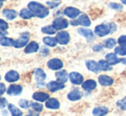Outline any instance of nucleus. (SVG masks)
<instances>
[{
  "label": "nucleus",
  "mask_w": 126,
  "mask_h": 116,
  "mask_svg": "<svg viewBox=\"0 0 126 116\" xmlns=\"http://www.w3.org/2000/svg\"><path fill=\"white\" fill-rule=\"evenodd\" d=\"M28 8L29 10L34 14L36 16L40 17V18H44V17L47 16L49 15V10L46 8L45 6L40 3L37 2H31L28 3Z\"/></svg>",
  "instance_id": "obj_1"
},
{
  "label": "nucleus",
  "mask_w": 126,
  "mask_h": 116,
  "mask_svg": "<svg viewBox=\"0 0 126 116\" xmlns=\"http://www.w3.org/2000/svg\"><path fill=\"white\" fill-rule=\"evenodd\" d=\"M34 79L36 81L37 86L40 88L43 87L45 85V80L47 79V74L41 68H36L34 71Z\"/></svg>",
  "instance_id": "obj_2"
},
{
  "label": "nucleus",
  "mask_w": 126,
  "mask_h": 116,
  "mask_svg": "<svg viewBox=\"0 0 126 116\" xmlns=\"http://www.w3.org/2000/svg\"><path fill=\"white\" fill-rule=\"evenodd\" d=\"M109 33H111V29L109 25H106V24H100L96 26L94 28V34L100 38L107 36Z\"/></svg>",
  "instance_id": "obj_3"
},
{
  "label": "nucleus",
  "mask_w": 126,
  "mask_h": 116,
  "mask_svg": "<svg viewBox=\"0 0 126 116\" xmlns=\"http://www.w3.org/2000/svg\"><path fill=\"white\" fill-rule=\"evenodd\" d=\"M69 26V22L66 19L63 18H57L52 22V27L56 30H63L67 28Z\"/></svg>",
  "instance_id": "obj_4"
},
{
  "label": "nucleus",
  "mask_w": 126,
  "mask_h": 116,
  "mask_svg": "<svg viewBox=\"0 0 126 116\" xmlns=\"http://www.w3.org/2000/svg\"><path fill=\"white\" fill-rule=\"evenodd\" d=\"M56 39L60 45H67L70 40V36L68 32L61 31L56 35Z\"/></svg>",
  "instance_id": "obj_5"
},
{
  "label": "nucleus",
  "mask_w": 126,
  "mask_h": 116,
  "mask_svg": "<svg viewBox=\"0 0 126 116\" xmlns=\"http://www.w3.org/2000/svg\"><path fill=\"white\" fill-rule=\"evenodd\" d=\"M69 79H70V82L73 85H81L83 83V81H84L83 76L80 73H77V72H72V73H70L69 74Z\"/></svg>",
  "instance_id": "obj_6"
},
{
  "label": "nucleus",
  "mask_w": 126,
  "mask_h": 116,
  "mask_svg": "<svg viewBox=\"0 0 126 116\" xmlns=\"http://www.w3.org/2000/svg\"><path fill=\"white\" fill-rule=\"evenodd\" d=\"M47 67L51 70H60L63 67V63L58 58H52L47 62Z\"/></svg>",
  "instance_id": "obj_7"
},
{
  "label": "nucleus",
  "mask_w": 126,
  "mask_h": 116,
  "mask_svg": "<svg viewBox=\"0 0 126 116\" xmlns=\"http://www.w3.org/2000/svg\"><path fill=\"white\" fill-rule=\"evenodd\" d=\"M29 41V33H24L21 35V37L18 38L17 40L15 41V45L14 46L16 48H22V47H24L27 44Z\"/></svg>",
  "instance_id": "obj_8"
},
{
  "label": "nucleus",
  "mask_w": 126,
  "mask_h": 116,
  "mask_svg": "<svg viewBox=\"0 0 126 116\" xmlns=\"http://www.w3.org/2000/svg\"><path fill=\"white\" fill-rule=\"evenodd\" d=\"M77 33L80 35H81L82 37L86 38V39L88 40V42H91L94 40V33H93V31H91L90 29L88 28H79L77 30Z\"/></svg>",
  "instance_id": "obj_9"
},
{
  "label": "nucleus",
  "mask_w": 126,
  "mask_h": 116,
  "mask_svg": "<svg viewBox=\"0 0 126 116\" xmlns=\"http://www.w3.org/2000/svg\"><path fill=\"white\" fill-rule=\"evenodd\" d=\"M32 97L34 101L39 102V103H44L50 98V95L47 92H43V91H37V92L33 93Z\"/></svg>",
  "instance_id": "obj_10"
},
{
  "label": "nucleus",
  "mask_w": 126,
  "mask_h": 116,
  "mask_svg": "<svg viewBox=\"0 0 126 116\" xmlns=\"http://www.w3.org/2000/svg\"><path fill=\"white\" fill-rule=\"evenodd\" d=\"M63 14L69 18L75 19L81 15V11H80V10L75 8V7H67L64 10V11H63Z\"/></svg>",
  "instance_id": "obj_11"
},
{
  "label": "nucleus",
  "mask_w": 126,
  "mask_h": 116,
  "mask_svg": "<svg viewBox=\"0 0 126 116\" xmlns=\"http://www.w3.org/2000/svg\"><path fill=\"white\" fill-rule=\"evenodd\" d=\"M64 87H65L64 84L59 81H50L47 85V88L51 92H55V91L63 90Z\"/></svg>",
  "instance_id": "obj_12"
},
{
  "label": "nucleus",
  "mask_w": 126,
  "mask_h": 116,
  "mask_svg": "<svg viewBox=\"0 0 126 116\" xmlns=\"http://www.w3.org/2000/svg\"><path fill=\"white\" fill-rule=\"evenodd\" d=\"M98 81L102 86H111L114 83V80L111 77L105 74H101L99 76Z\"/></svg>",
  "instance_id": "obj_13"
},
{
  "label": "nucleus",
  "mask_w": 126,
  "mask_h": 116,
  "mask_svg": "<svg viewBox=\"0 0 126 116\" xmlns=\"http://www.w3.org/2000/svg\"><path fill=\"white\" fill-rule=\"evenodd\" d=\"M97 87V83L94 80H87L81 84V88L85 91H92Z\"/></svg>",
  "instance_id": "obj_14"
},
{
  "label": "nucleus",
  "mask_w": 126,
  "mask_h": 116,
  "mask_svg": "<svg viewBox=\"0 0 126 116\" xmlns=\"http://www.w3.org/2000/svg\"><path fill=\"white\" fill-rule=\"evenodd\" d=\"M67 97L71 102L79 101V100L82 97V92H81L79 89H74V90H72L71 91L69 92Z\"/></svg>",
  "instance_id": "obj_15"
},
{
  "label": "nucleus",
  "mask_w": 126,
  "mask_h": 116,
  "mask_svg": "<svg viewBox=\"0 0 126 116\" xmlns=\"http://www.w3.org/2000/svg\"><path fill=\"white\" fill-rule=\"evenodd\" d=\"M6 91L9 96H18L22 93V87L20 85H11L9 86Z\"/></svg>",
  "instance_id": "obj_16"
},
{
  "label": "nucleus",
  "mask_w": 126,
  "mask_h": 116,
  "mask_svg": "<svg viewBox=\"0 0 126 116\" xmlns=\"http://www.w3.org/2000/svg\"><path fill=\"white\" fill-rule=\"evenodd\" d=\"M19 78H20V75H19V73H17L16 71H15V70H10V71H9L4 76L5 80H6L7 82H9V83H13V82L17 81V80H19Z\"/></svg>",
  "instance_id": "obj_17"
},
{
  "label": "nucleus",
  "mask_w": 126,
  "mask_h": 116,
  "mask_svg": "<svg viewBox=\"0 0 126 116\" xmlns=\"http://www.w3.org/2000/svg\"><path fill=\"white\" fill-rule=\"evenodd\" d=\"M46 107L49 109H58L60 108V103L56 98H49L46 102Z\"/></svg>",
  "instance_id": "obj_18"
},
{
  "label": "nucleus",
  "mask_w": 126,
  "mask_h": 116,
  "mask_svg": "<svg viewBox=\"0 0 126 116\" xmlns=\"http://www.w3.org/2000/svg\"><path fill=\"white\" fill-rule=\"evenodd\" d=\"M86 66H87V68H88V69L89 70V71L93 72V73H98L100 71L98 62H96V61H94V60H88V61H87Z\"/></svg>",
  "instance_id": "obj_19"
},
{
  "label": "nucleus",
  "mask_w": 126,
  "mask_h": 116,
  "mask_svg": "<svg viewBox=\"0 0 126 116\" xmlns=\"http://www.w3.org/2000/svg\"><path fill=\"white\" fill-rule=\"evenodd\" d=\"M108 113H109V108L105 106L96 107L94 108L92 112L93 115L94 116H106Z\"/></svg>",
  "instance_id": "obj_20"
},
{
  "label": "nucleus",
  "mask_w": 126,
  "mask_h": 116,
  "mask_svg": "<svg viewBox=\"0 0 126 116\" xmlns=\"http://www.w3.org/2000/svg\"><path fill=\"white\" fill-rule=\"evenodd\" d=\"M121 60L122 59H119V58L117 57V55L115 53H108L107 55L106 56V61H107L109 64H111V66L121 62Z\"/></svg>",
  "instance_id": "obj_21"
},
{
  "label": "nucleus",
  "mask_w": 126,
  "mask_h": 116,
  "mask_svg": "<svg viewBox=\"0 0 126 116\" xmlns=\"http://www.w3.org/2000/svg\"><path fill=\"white\" fill-rule=\"evenodd\" d=\"M39 48H40V46H39L38 44H37L36 42L33 41V42H30V43L27 45L24 51H25V53L27 54L35 53V52H37L39 50Z\"/></svg>",
  "instance_id": "obj_22"
},
{
  "label": "nucleus",
  "mask_w": 126,
  "mask_h": 116,
  "mask_svg": "<svg viewBox=\"0 0 126 116\" xmlns=\"http://www.w3.org/2000/svg\"><path fill=\"white\" fill-rule=\"evenodd\" d=\"M79 25H81L83 27H89L91 25V21H90L89 17L86 15V14H81L79 15L77 19Z\"/></svg>",
  "instance_id": "obj_23"
},
{
  "label": "nucleus",
  "mask_w": 126,
  "mask_h": 116,
  "mask_svg": "<svg viewBox=\"0 0 126 116\" xmlns=\"http://www.w3.org/2000/svg\"><path fill=\"white\" fill-rule=\"evenodd\" d=\"M56 78H57V80H58V81L62 82V83L64 84L68 81L69 75L65 70H60V71L56 73Z\"/></svg>",
  "instance_id": "obj_24"
},
{
  "label": "nucleus",
  "mask_w": 126,
  "mask_h": 116,
  "mask_svg": "<svg viewBox=\"0 0 126 116\" xmlns=\"http://www.w3.org/2000/svg\"><path fill=\"white\" fill-rule=\"evenodd\" d=\"M8 109L11 116H22V115H23L22 112L18 108H16L15 105L11 104V103L8 105Z\"/></svg>",
  "instance_id": "obj_25"
},
{
  "label": "nucleus",
  "mask_w": 126,
  "mask_h": 116,
  "mask_svg": "<svg viewBox=\"0 0 126 116\" xmlns=\"http://www.w3.org/2000/svg\"><path fill=\"white\" fill-rule=\"evenodd\" d=\"M117 43H118V41L115 38H107V39L103 41V46L106 49H112L115 47Z\"/></svg>",
  "instance_id": "obj_26"
},
{
  "label": "nucleus",
  "mask_w": 126,
  "mask_h": 116,
  "mask_svg": "<svg viewBox=\"0 0 126 116\" xmlns=\"http://www.w3.org/2000/svg\"><path fill=\"white\" fill-rule=\"evenodd\" d=\"M3 15H4L8 20H10V21L14 20V19L17 16L16 11H15V10H4L3 11Z\"/></svg>",
  "instance_id": "obj_27"
},
{
  "label": "nucleus",
  "mask_w": 126,
  "mask_h": 116,
  "mask_svg": "<svg viewBox=\"0 0 126 116\" xmlns=\"http://www.w3.org/2000/svg\"><path fill=\"white\" fill-rule=\"evenodd\" d=\"M98 64L101 71H110L112 68H111V65L109 64L106 60H100L98 61Z\"/></svg>",
  "instance_id": "obj_28"
},
{
  "label": "nucleus",
  "mask_w": 126,
  "mask_h": 116,
  "mask_svg": "<svg viewBox=\"0 0 126 116\" xmlns=\"http://www.w3.org/2000/svg\"><path fill=\"white\" fill-rule=\"evenodd\" d=\"M34 14L29 10V9H23L21 10L20 12V16L23 19H30L33 16H34Z\"/></svg>",
  "instance_id": "obj_29"
},
{
  "label": "nucleus",
  "mask_w": 126,
  "mask_h": 116,
  "mask_svg": "<svg viewBox=\"0 0 126 116\" xmlns=\"http://www.w3.org/2000/svg\"><path fill=\"white\" fill-rule=\"evenodd\" d=\"M0 45H3V46H7V47L14 46L15 41H14L12 38H7V37H3V38H2L1 39H0Z\"/></svg>",
  "instance_id": "obj_30"
},
{
  "label": "nucleus",
  "mask_w": 126,
  "mask_h": 116,
  "mask_svg": "<svg viewBox=\"0 0 126 116\" xmlns=\"http://www.w3.org/2000/svg\"><path fill=\"white\" fill-rule=\"evenodd\" d=\"M43 42L45 43V45L50 47H55L58 44L56 38H52V37H46L43 38Z\"/></svg>",
  "instance_id": "obj_31"
},
{
  "label": "nucleus",
  "mask_w": 126,
  "mask_h": 116,
  "mask_svg": "<svg viewBox=\"0 0 126 116\" xmlns=\"http://www.w3.org/2000/svg\"><path fill=\"white\" fill-rule=\"evenodd\" d=\"M114 53L117 56H120V57H125L126 56V47L125 46H117L114 49Z\"/></svg>",
  "instance_id": "obj_32"
},
{
  "label": "nucleus",
  "mask_w": 126,
  "mask_h": 116,
  "mask_svg": "<svg viewBox=\"0 0 126 116\" xmlns=\"http://www.w3.org/2000/svg\"><path fill=\"white\" fill-rule=\"evenodd\" d=\"M41 31H42V33H46V34L52 35V34H55V33H56L57 30L52 27V25H51V26H47V27H42Z\"/></svg>",
  "instance_id": "obj_33"
},
{
  "label": "nucleus",
  "mask_w": 126,
  "mask_h": 116,
  "mask_svg": "<svg viewBox=\"0 0 126 116\" xmlns=\"http://www.w3.org/2000/svg\"><path fill=\"white\" fill-rule=\"evenodd\" d=\"M31 108L36 112H41L43 110V105L39 102H33L31 103Z\"/></svg>",
  "instance_id": "obj_34"
},
{
  "label": "nucleus",
  "mask_w": 126,
  "mask_h": 116,
  "mask_svg": "<svg viewBox=\"0 0 126 116\" xmlns=\"http://www.w3.org/2000/svg\"><path fill=\"white\" fill-rule=\"evenodd\" d=\"M19 106H20L21 108L27 109V108H28L30 106H31V103H30L28 100L22 99V100H20V102H19Z\"/></svg>",
  "instance_id": "obj_35"
},
{
  "label": "nucleus",
  "mask_w": 126,
  "mask_h": 116,
  "mask_svg": "<svg viewBox=\"0 0 126 116\" xmlns=\"http://www.w3.org/2000/svg\"><path fill=\"white\" fill-rule=\"evenodd\" d=\"M117 106H118L119 108H121L122 110L126 111V98L118 100V103H117Z\"/></svg>",
  "instance_id": "obj_36"
},
{
  "label": "nucleus",
  "mask_w": 126,
  "mask_h": 116,
  "mask_svg": "<svg viewBox=\"0 0 126 116\" xmlns=\"http://www.w3.org/2000/svg\"><path fill=\"white\" fill-rule=\"evenodd\" d=\"M118 43L121 46L126 47V35H121L119 38H118Z\"/></svg>",
  "instance_id": "obj_37"
},
{
  "label": "nucleus",
  "mask_w": 126,
  "mask_h": 116,
  "mask_svg": "<svg viewBox=\"0 0 126 116\" xmlns=\"http://www.w3.org/2000/svg\"><path fill=\"white\" fill-rule=\"evenodd\" d=\"M109 7L111 9H113V10H122V8H123V6H122L121 4H119V3H109Z\"/></svg>",
  "instance_id": "obj_38"
},
{
  "label": "nucleus",
  "mask_w": 126,
  "mask_h": 116,
  "mask_svg": "<svg viewBox=\"0 0 126 116\" xmlns=\"http://www.w3.org/2000/svg\"><path fill=\"white\" fill-rule=\"evenodd\" d=\"M8 23L3 20L0 19V31H5V30L8 29Z\"/></svg>",
  "instance_id": "obj_39"
},
{
  "label": "nucleus",
  "mask_w": 126,
  "mask_h": 116,
  "mask_svg": "<svg viewBox=\"0 0 126 116\" xmlns=\"http://www.w3.org/2000/svg\"><path fill=\"white\" fill-rule=\"evenodd\" d=\"M7 105H9V104H8V101H7L6 98L0 97V109L4 108Z\"/></svg>",
  "instance_id": "obj_40"
},
{
  "label": "nucleus",
  "mask_w": 126,
  "mask_h": 116,
  "mask_svg": "<svg viewBox=\"0 0 126 116\" xmlns=\"http://www.w3.org/2000/svg\"><path fill=\"white\" fill-rule=\"evenodd\" d=\"M103 48H104V46H103V45H94L93 46V50L94 51H95V52H97V51H101V50H103Z\"/></svg>",
  "instance_id": "obj_41"
},
{
  "label": "nucleus",
  "mask_w": 126,
  "mask_h": 116,
  "mask_svg": "<svg viewBox=\"0 0 126 116\" xmlns=\"http://www.w3.org/2000/svg\"><path fill=\"white\" fill-rule=\"evenodd\" d=\"M49 53V49L47 48V47H42L41 50H40V55L43 56V57H46L47 56Z\"/></svg>",
  "instance_id": "obj_42"
},
{
  "label": "nucleus",
  "mask_w": 126,
  "mask_h": 116,
  "mask_svg": "<svg viewBox=\"0 0 126 116\" xmlns=\"http://www.w3.org/2000/svg\"><path fill=\"white\" fill-rule=\"evenodd\" d=\"M6 86L3 83H0V96L3 94H4V92L6 91Z\"/></svg>",
  "instance_id": "obj_43"
},
{
  "label": "nucleus",
  "mask_w": 126,
  "mask_h": 116,
  "mask_svg": "<svg viewBox=\"0 0 126 116\" xmlns=\"http://www.w3.org/2000/svg\"><path fill=\"white\" fill-rule=\"evenodd\" d=\"M47 4L48 5L50 8H56L59 5V3H54V2H47Z\"/></svg>",
  "instance_id": "obj_44"
},
{
  "label": "nucleus",
  "mask_w": 126,
  "mask_h": 116,
  "mask_svg": "<svg viewBox=\"0 0 126 116\" xmlns=\"http://www.w3.org/2000/svg\"><path fill=\"white\" fill-rule=\"evenodd\" d=\"M109 27H110V29H111V33H114L115 31L117 30V26L115 25L113 22L109 24Z\"/></svg>",
  "instance_id": "obj_45"
},
{
  "label": "nucleus",
  "mask_w": 126,
  "mask_h": 116,
  "mask_svg": "<svg viewBox=\"0 0 126 116\" xmlns=\"http://www.w3.org/2000/svg\"><path fill=\"white\" fill-rule=\"evenodd\" d=\"M70 24H71L72 26H78L79 25V22H78L77 20H73L70 22Z\"/></svg>",
  "instance_id": "obj_46"
},
{
  "label": "nucleus",
  "mask_w": 126,
  "mask_h": 116,
  "mask_svg": "<svg viewBox=\"0 0 126 116\" xmlns=\"http://www.w3.org/2000/svg\"><path fill=\"white\" fill-rule=\"evenodd\" d=\"M5 35H6V33L5 32H0V39H1L2 38H3V37H5Z\"/></svg>",
  "instance_id": "obj_47"
},
{
  "label": "nucleus",
  "mask_w": 126,
  "mask_h": 116,
  "mask_svg": "<svg viewBox=\"0 0 126 116\" xmlns=\"http://www.w3.org/2000/svg\"><path fill=\"white\" fill-rule=\"evenodd\" d=\"M121 63H123V64L126 65V58H124V59L121 60Z\"/></svg>",
  "instance_id": "obj_48"
},
{
  "label": "nucleus",
  "mask_w": 126,
  "mask_h": 116,
  "mask_svg": "<svg viewBox=\"0 0 126 116\" xmlns=\"http://www.w3.org/2000/svg\"><path fill=\"white\" fill-rule=\"evenodd\" d=\"M121 2L124 3V4H125V5H126V0H121Z\"/></svg>",
  "instance_id": "obj_49"
},
{
  "label": "nucleus",
  "mask_w": 126,
  "mask_h": 116,
  "mask_svg": "<svg viewBox=\"0 0 126 116\" xmlns=\"http://www.w3.org/2000/svg\"><path fill=\"white\" fill-rule=\"evenodd\" d=\"M2 6H3V2H1V1H0V8H1Z\"/></svg>",
  "instance_id": "obj_50"
},
{
  "label": "nucleus",
  "mask_w": 126,
  "mask_h": 116,
  "mask_svg": "<svg viewBox=\"0 0 126 116\" xmlns=\"http://www.w3.org/2000/svg\"><path fill=\"white\" fill-rule=\"evenodd\" d=\"M0 1H1V2H3V1H5V0H0Z\"/></svg>",
  "instance_id": "obj_51"
},
{
  "label": "nucleus",
  "mask_w": 126,
  "mask_h": 116,
  "mask_svg": "<svg viewBox=\"0 0 126 116\" xmlns=\"http://www.w3.org/2000/svg\"><path fill=\"white\" fill-rule=\"evenodd\" d=\"M53 1H60V0H53Z\"/></svg>",
  "instance_id": "obj_52"
},
{
  "label": "nucleus",
  "mask_w": 126,
  "mask_h": 116,
  "mask_svg": "<svg viewBox=\"0 0 126 116\" xmlns=\"http://www.w3.org/2000/svg\"><path fill=\"white\" fill-rule=\"evenodd\" d=\"M26 116H31V115H26Z\"/></svg>",
  "instance_id": "obj_53"
},
{
  "label": "nucleus",
  "mask_w": 126,
  "mask_h": 116,
  "mask_svg": "<svg viewBox=\"0 0 126 116\" xmlns=\"http://www.w3.org/2000/svg\"><path fill=\"white\" fill-rule=\"evenodd\" d=\"M0 80H1V77H0Z\"/></svg>",
  "instance_id": "obj_54"
}]
</instances>
